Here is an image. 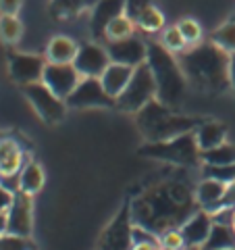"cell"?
<instances>
[{"instance_id":"obj_1","label":"cell","mask_w":235,"mask_h":250,"mask_svg":"<svg viewBox=\"0 0 235 250\" xmlns=\"http://www.w3.org/2000/svg\"><path fill=\"white\" fill-rule=\"evenodd\" d=\"M198 208L196 188L183 177L160 179L131 198L133 223L156 236L181 228Z\"/></svg>"},{"instance_id":"obj_2","label":"cell","mask_w":235,"mask_h":250,"mask_svg":"<svg viewBox=\"0 0 235 250\" xmlns=\"http://www.w3.org/2000/svg\"><path fill=\"white\" fill-rule=\"evenodd\" d=\"M181 69L185 73L187 85L202 94H227L229 83V54L218 48L215 42H200L185 48L181 59Z\"/></svg>"},{"instance_id":"obj_3","label":"cell","mask_w":235,"mask_h":250,"mask_svg":"<svg viewBox=\"0 0 235 250\" xmlns=\"http://www.w3.org/2000/svg\"><path fill=\"white\" fill-rule=\"evenodd\" d=\"M206 117H190L179 113V108H171L160 100H150L144 108L136 113V125L146 142H164L173 140L187 131H196Z\"/></svg>"},{"instance_id":"obj_4","label":"cell","mask_w":235,"mask_h":250,"mask_svg":"<svg viewBox=\"0 0 235 250\" xmlns=\"http://www.w3.org/2000/svg\"><path fill=\"white\" fill-rule=\"evenodd\" d=\"M146 62L150 67L156 83V100L171 108H179L183 104L185 90H187V80L181 69V62L175 59V52L158 42H148V54Z\"/></svg>"},{"instance_id":"obj_5","label":"cell","mask_w":235,"mask_h":250,"mask_svg":"<svg viewBox=\"0 0 235 250\" xmlns=\"http://www.w3.org/2000/svg\"><path fill=\"white\" fill-rule=\"evenodd\" d=\"M137 154L144 159H154L179 169H196L202 165V150L196 142V134L187 131L164 142H146L137 148Z\"/></svg>"},{"instance_id":"obj_6","label":"cell","mask_w":235,"mask_h":250,"mask_svg":"<svg viewBox=\"0 0 235 250\" xmlns=\"http://www.w3.org/2000/svg\"><path fill=\"white\" fill-rule=\"evenodd\" d=\"M154 98H156L154 75L150 71V67H148V62H142L139 67L133 69V75L127 83V88L117 98V108L123 113L136 115L139 108H144Z\"/></svg>"},{"instance_id":"obj_7","label":"cell","mask_w":235,"mask_h":250,"mask_svg":"<svg viewBox=\"0 0 235 250\" xmlns=\"http://www.w3.org/2000/svg\"><path fill=\"white\" fill-rule=\"evenodd\" d=\"M23 96L27 98V103L36 111V115L46 123V125H57L65 119L67 115V100H62L57 96L48 85H44L42 82L23 85Z\"/></svg>"},{"instance_id":"obj_8","label":"cell","mask_w":235,"mask_h":250,"mask_svg":"<svg viewBox=\"0 0 235 250\" xmlns=\"http://www.w3.org/2000/svg\"><path fill=\"white\" fill-rule=\"evenodd\" d=\"M133 217H131V198H125L111 223L100 233L98 250H133Z\"/></svg>"},{"instance_id":"obj_9","label":"cell","mask_w":235,"mask_h":250,"mask_svg":"<svg viewBox=\"0 0 235 250\" xmlns=\"http://www.w3.org/2000/svg\"><path fill=\"white\" fill-rule=\"evenodd\" d=\"M69 108H117V100L104 90L100 77H81L67 98Z\"/></svg>"},{"instance_id":"obj_10","label":"cell","mask_w":235,"mask_h":250,"mask_svg":"<svg viewBox=\"0 0 235 250\" xmlns=\"http://www.w3.org/2000/svg\"><path fill=\"white\" fill-rule=\"evenodd\" d=\"M46 65H48L46 57L29 54V52H11L9 61H6L11 80L19 85H29V83L42 82Z\"/></svg>"},{"instance_id":"obj_11","label":"cell","mask_w":235,"mask_h":250,"mask_svg":"<svg viewBox=\"0 0 235 250\" xmlns=\"http://www.w3.org/2000/svg\"><path fill=\"white\" fill-rule=\"evenodd\" d=\"M6 231L31 238L34 233V196L17 190L11 208L6 210Z\"/></svg>"},{"instance_id":"obj_12","label":"cell","mask_w":235,"mask_h":250,"mask_svg":"<svg viewBox=\"0 0 235 250\" xmlns=\"http://www.w3.org/2000/svg\"><path fill=\"white\" fill-rule=\"evenodd\" d=\"M79 82H81V73L75 69L73 62H48L42 75V83L48 85L62 100L69 98V94L77 88Z\"/></svg>"},{"instance_id":"obj_13","label":"cell","mask_w":235,"mask_h":250,"mask_svg":"<svg viewBox=\"0 0 235 250\" xmlns=\"http://www.w3.org/2000/svg\"><path fill=\"white\" fill-rule=\"evenodd\" d=\"M111 62L113 61L108 57L106 46L96 44V42H88L79 46V50H77L73 59V65L81 73V77H100Z\"/></svg>"},{"instance_id":"obj_14","label":"cell","mask_w":235,"mask_h":250,"mask_svg":"<svg viewBox=\"0 0 235 250\" xmlns=\"http://www.w3.org/2000/svg\"><path fill=\"white\" fill-rule=\"evenodd\" d=\"M106 50L108 57L113 62H121L127 67H139L142 62H146V54H148V44L137 36H129L125 40H117V42H106Z\"/></svg>"},{"instance_id":"obj_15","label":"cell","mask_w":235,"mask_h":250,"mask_svg":"<svg viewBox=\"0 0 235 250\" xmlns=\"http://www.w3.org/2000/svg\"><path fill=\"white\" fill-rule=\"evenodd\" d=\"M125 15V0H98L90 11V31L94 40H104L108 23Z\"/></svg>"},{"instance_id":"obj_16","label":"cell","mask_w":235,"mask_h":250,"mask_svg":"<svg viewBox=\"0 0 235 250\" xmlns=\"http://www.w3.org/2000/svg\"><path fill=\"white\" fill-rule=\"evenodd\" d=\"M213 223H215V219L208 210H204V208L196 210L181 228H179V231H181V236H183V242H185V248L204 246L208 233L213 229Z\"/></svg>"},{"instance_id":"obj_17","label":"cell","mask_w":235,"mask_h":250,"mask_svg":"<svg viewBox=\"0 0 235 250\" xmlns=\"http://www.w3.org/2000/svg\"><path fill=\"white\" fill-rule=\"evenodd\" d=\"M225 192H227V184L213 177H202V182L196 186V202H198L200 208L215 215L223 208Z\"/></svg>"},{"instance_id":"obj_18","label":"cell","mask_w":235,"mask_h":250,"mask_svg":"<svg viewBox=\"0 0 235 250\" xmlns=\"http://www.w3.org/2000/svg\"><path fill=\"white\" fill-rule=\"evenodd\" d=\"M23 165H25V152L17 140H0V179L19 175Z\"/></svg>"},{"instance_id":"obj_19","label":"cell","mask_w":235,"mask_h":250,"mask_svg":"<svg viewBox=\"0 0 235 250\" xmlns=\"http://www.w3.org/2000/svg\"><path fill=\"white\" fill-rule=\"evenodd\" d=\"M227 131H229L227 129V123L216 121V119H206L194 134H196V142H198L200 150L204 152V150H213V148L225 144Z\"/></svg>"},{"instance_id":"obj_20","label":"cell","mask_w":235,"mask_h":250,"mask_svg":"<svg viewBox=\"0 0 235 250\" xmlns=\"http://www.w3.org/2000/svg\"><path fill=\"white\" fill-rule=\"evenodd\" d=\"M131 75H133V67L121 65V62H111V65L104 69V73L100 75V82H102L104 90L117 100L123 94V90L127 88Z\"/></svg>"},{"instance_id":"obj_21","label":"cell","mask_w":235,"mask_h":250,"mask_svg":"<svg viewBox=\"0 0 235 250\" xmlns=\"http://www.w3.org/2000/svg\"><path fill=\"white\" fill-rule=\"evenodd\" d=\"M79 44L69 36H54L46 46V61L48 62H73Z\"/></svg>"},{"instance_id":"obj_22","label":"cell","mask_w":235,"mask_h":250,"mask_svg":"<svg viewBox=\"0 0 235 250\" xmlns=\"http://www.w3.org/2000/svg\"><path fill=\"white\" fill-rule=\"evenodd\" d=\"M44 182H46V175L40 163L34 159L25 161V165L19 171V190L29 194V196H36L44 188Z\"/></svg>"},{"instance_id":"obj_23","label":"cell","mask_w":235,"mask_h":250,"mask_svg":"<svg viewBox=\"0 0 235 250\" xmlns=\"http://www.w3.org/2000/svg\"><path fill=\"white\" fill-rule=\"evenodd\" d=\"M98 0H48V11L54 19H75L94 9Z\"/></svg>"},{"instance_id":"obj_24","label":"cell","mask_w":235,"mask_h":250,"mask_svg":"<svg viewBox=\"0 0 235 250\" xmlns=\"http://www.w3.org/2000/svg\"><path fill=\"white\" fill-rule=\"evenodd\" d=\"M204 250H229L235 248V229L229 223H221L215 221L213 229H210L208 238L204 242Z\"/></svg>"},{"instance_id":"obj_25","label":"cell","mask_w":235,"mask_h":250,"mask_svg":"<svg viewBox=\"0 0 235 250\" xmlns=\"http://www.w3.org/2000/svg\"><path fill=\"white\" fill-rule=\"evenodd\" d=\"M136 21L129 19L127 15H119L117 19L108 23V27L104 31V42H117V40H125V38L133 36L136 31Z\"/></svg>"},{"instance_id":"obj_26","label":"cell","mask_w":235,"mask_h":250,"mask_svg":"<svg viewBox=\"0 0 235 250\" xmlns=\"http://www.w3.org/2000/svg\"><path fill=\"white\" fill-rule=\"evenodd\" d=\"M136 25L142 31H146V34H158V31L164 29V15L156 4H150L148 9L139 13V17L136 19Z\"/></svg>"},{"instance_id":"obj_27","label":"cell","mask_w":235,"mask_h":250,"mask_svg":"<svg viewBox=\"0 0 235 250\" xmlns=\"http://www.w3.org/2000/svg\"><path fill=\"white\" fill-rule=\"evenodd\" d=\"M23 36V23L19 15H0V40L4 44H17Z\"/></svg>"},{"instance_id":"obj_28","label":"cell","mask_w":235,"mask_h":250,"mask_svg":"<svg viewBox=\"0 0 235 250\" xmlns=\"http://www.w3.org/2000/svg\"><path fill=\"white\" fill-rule=\"evenodd\" d=\"M210 42H215L218 48H223L227 54L235 52V17L225 21L223 25H218L213 34H210Z\"/></svg>"},{"instance_id":"obj_29","label":"cell","mask_w":235,"mask_h":250,"mask_svg":"<svg viewBox=\"0 0 235 250\" xmlns=\"http://www.w3.org/2000/svg\"><path fill=\"white\" fill-rule=\"evenodd\" d=\"M235 163V144L225 142L213 150L202 152V165H233Z\"/></svg>"},{"instance_id":"obj_30","label":"cell","mask_w":235,"mask_h":250,"mask_svg":"<svg viewBox=\"0 0 235 250\" xmlns=\"http://www.w3.org/2000/svg\"><path fill=\"white\" fill-rule=\"evenodd\" d=\"M160 34H162L160 36V44L164 46V48H169L171 52H183L185 48H190V44L185 42L183 34L179 31L177 23L175 25H171V27H164Z\"/></svg>"},{"instance_id":"obj_31","label":"cell","mask_w":235,"mask_h":250,"mask_svg":"<svg viewBox=\"0 0 235 250\" xmlns=\"http://www.w3.org/2000/svg\"><path fill=\"white\" fill-rule=\"evenodd\" d=\"M0 250H36V244L31 238L4 231L0 236Z\"/></svg>"},{"instance_id":"obj_32","label":"cell","mask_w":235,"mask_h":250,"mask_svg":"<svg viewBox=\"0 0 235 250\" xmlns=\"http://www.w3.org/2000/svg\"><path fill=\"white\" fill-rule=\"evenodd\" d=\"M202 177H213L223 184L235 182V163L233 165H202Z\"/></svg>"},{"instance_id":"obj_33","label":"cell","mask_w":235,"mask_h":250,"mask_svg":"<svg viewBox=\"0 0 235 250\" xmlns=\"http://www.w3.org/2000/svg\"><path fill=\"white\" fill-rule=\"evenodd\" d=\"M177 27L183 34L185 42L190 44V46H196V44L202 42V27H200V23L196 21V19H190V17L179 19L177 21Z\"/></svg>"},{"instance_id":"obj_34","label":"cell","mask_w":235,"mask_h":250,"mask_svg":"<svg viewBox=\"0 0 235 250\" xmlns=\"http://www.w3.org/2000/svg\"><path fill=\"white\" fill-rule=\"evenodd\" d=\"M158 240H160L162 250H185V242H183V236H181V231H179V228L160 233Z\"/></svg>"},{"instance_id":"obj_35","label":"cell","mask_w":235,"mask_h":250,"mask_svg":"<svg viewBox=\"0 0 235 250\" xmlns=\"http://www.w3.org/2000/svg\"><path fill=\"white\" fill-rule=\"evenodd\" d=\"M150 4H154V0H125V15L136 21L139 17V13L148 9Z\"/></svg>"},{"instance_id":"obj_36","label":"cell","mask_w":235,"mask_h":250,"mask_svg":"<svg viewBox=\"0 0 235 250\" xmlns=\"http://www.w3.org/2000/svg\"><path fill=\"white\" fill-rule=\"evenodd\" d=\"M13 198H15V192L9 190L4 184H0V210H2V213H6V210L11 208Z\"/></svg>"},{"instance_id":"obj_37","label":"cell","mask_w":235,"mask_h":250,"mask_svg":"<svg viewBox=\"0 0 235 250\" xmlns=\"http://www.w3.org/2000/svg\"><path fill=\"white\" fill-rule=\"evenodd\" d=\"M23 0H0V15H19Z\"/></svg>"},{"instance_id":"obj_38","label":"cell","mask_w":235,"mask_h":250,"mask_svg":"<svg viewBox=\"0 0 235 250\" xmlns=\"http://www.w3.org/2000/svg\"><path fill=\"white\" fill-rule=\"evenodd\" d=\"M223 208H235V182L227 184V192L223 198Z\"/></svg>"},{"instance_id":"obj_39","label":"cell","mask_w":235,"mask_h":250,"mask_svg":"<svg viewBox=\"0 0 235 250\" xmlns=\"http://www.w3.org/2000/svg\"><path fill=\"white\" fill-rule=\"evenodd\" d=\"M229 83H231V92L235 96V52L229 54Z\"/></svg>"},{"instance_id":"obj_40","label":"cell","mask_w":235,"mask_h":250,"mask_svg":"<svg viewBox=\"0 0 235 250\" xmlns=\"http://www.w3.org/2000/svg\"><path fill=\"white\" fill-rule=\"evenodd\" d=\"M133 250H160V246L150 244V242H137V244H133Z\"/></svg>"},{"instance_id":"obj_41","label":"cell","mask_w":235,"mask_h":250,"mask_svg":"<svg viewBox=\"0 0 235 250\" xmlns=\"http://www.w3.org/2000/svg\"><path fill=\"white\" fill-rule=\"evenodd\" d=\"M4 231H6V213L0 210V236H2Z\"/></svg>"},{"instance_id":"obj_42","label":"cell","mask_w":235,"mask_h":250,"mask_svg":"<svg viewBox=\"0 0 235 250\" xmlns=\"http://www.w3.org/2000/svg\"><path fill=\"white\" fill-rule=\"evenodd\" d=\"M185 250H204L202 246H192V248H185Z\"/></svg>"},{"instance_id":"obj_43","label":"cell","mask_w":235,"mask_h":250,"mask_svg":"<svg viewBox=\"0 0 235 250\" xmlns=\"http://www.w3.org/2000/svg\"><path fill=\"white\" fill-rule=\"evenodd\" d=\"M231 228L235 229V210H233V219H231Z\"/></svg>"},{"instance_id":"obj_44","label":"cell","mask_w":235,"mask_h":250,"mask_svg":"<svg viewBox=\"0 0 235 250\" xmlns=\"http://www.w3.org/2000/svg\"><path fill=\"white\" fill-rule=\"evenodd\" d=\"M229 250H235V248H229Z\"/></svg>"}]
</instances>
